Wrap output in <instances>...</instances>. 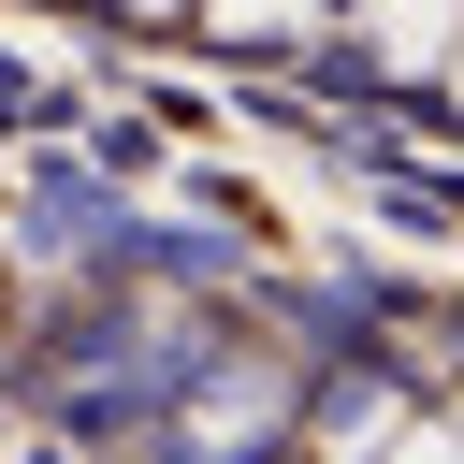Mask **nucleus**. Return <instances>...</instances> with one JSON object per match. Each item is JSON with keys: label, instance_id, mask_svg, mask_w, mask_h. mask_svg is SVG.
<instances>
[{"label": "nucleus", "instance_id": "obj_1", "mask_svg": "<svg viewBox=\"0 0 464 464\" xmlns=\"http://www.w3.org/2000/svg\"><path fill=\"white\" fill-rule=\"evenodd\" d=\"M218 29H304V0H203Z\"/></svg>", "mask_w": 464, "mask_h": 464}, {"label": "nucleus", "instance_id": "obj_2", "mask_svg": "<svg viewBox=\"0 0 464 464\" xmlns=\"http://www.w3.org/2000/svg\"><path fill=\"white\" fill-rule=\"evenodd\" d=\"M392 464H464V435H406V450H392Z\"/></svg>", "mask_w": 464, "mask_h": 464}, {"label": "nucleus", "instance_id": "obj_3", "mask_svg": "<svg viewBox=\"0 0 464 464\" xmlns=\"http://www.w3.org/2000/svg\"><path fill=\"white\" fill-rule=\"evenodd\" d=\"M450 87H464V72H450Z\"/></svg>", "mask_w": 464, "mask_h": 464}]
</instances>
